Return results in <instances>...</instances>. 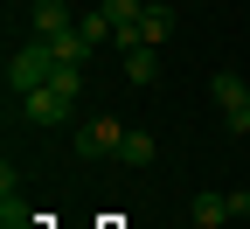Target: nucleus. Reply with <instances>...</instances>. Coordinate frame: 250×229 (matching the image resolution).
Masks as SVG:
<instances>
[{
  "label": "nucleus",
  "instance_id": "obj_8",
  "mask_svg": "<svg viewBox=\"0 0 250 229\" xmlns=\"http://www.w3.org/2000/svg\"><path fill=\"white\" fill-rule=\"evenodd\" d=\"M153 77H160V49H132V56H125V83H153Z\"/></svg>",
  "mask_w": 250,
  "mask_h": 229
},
{
  "label": "nucleus",
  "instance_id": "obj_1",
  "mask_svg": "<svg viewBox=\"0 0 250 229\" xmlns=\"http://www.w3.org/2000/svg\"><path fill=\"white\" fill-rule=\"evenodd\" d=\"M56 70H62V62L49 56V42H42V35H35V42H21V49L7 56V97H28V90H42Z\"/></svg>",
  "mask_w": 250,
  "mask_h": 229
},
{
  "label": "nucleus",
  "instance_id": "obj_7",
  "mask_svg": "<svg viewBox=\"0 0 250 229\" xmlns=\"http://www.w3.org/2000/svg\"><path fill=\"white\" fill-rule=\"evenodd\" d=\"M153 153H160V139H153V132H125L118 167H153Z\"/></svg>",
  "mask_w": 250,
  "mask_h": 229
},
{
  "label": "nucleus",
  "instance_id": "obj_3",
  "mask_svg": "<svg viewBox=\"0 0 250 229\" xmlns=\"http://www.w3.org/2000/svg\"><path fill=\"white\" fill-rule=\"evenodd\" d=\"M208 97L223 104V125L243 139V132H250V83H243L236 70H215V77H208Z\"/></svg>",
  "mask_w": 250,
  "mask_h": 229
},
{
  "label": "nucleus",
  "instance_id": "obj_12",
  "mask_svg": "<svg viewBox=\"0 0 250 229\" xmlns=\"http://www.w3.org/2000/svg\"><path fill=\"white\" fill-rule=\"evenodd\" d=\"M223 202H229V222H243V215H250V187H229Z\"/></svg>",
  "mask_w": 250,
  "mask_h": 229
},
{
  "label": "nucleus",
  "instance_id": "obj_11",
  "mask_svg": "<svg viewBox=\"0 0 250 229\" xmlns=\"http://www.w3.org/2000/svg\"><path fill=\"white\" fill-rule=\"evenodd\" d=\"M195 222H229V202L223 194H195Z\"/></svg>",
  "mask_w": 250,
  "mask_h": 229
},
{
  "label": "nucleus",
  "instance_id": "obj_2",
  "mask_svg": "<svg viewBox=\"0 0 250 229\" xmlns=\"http://www.w3.org/2000/svg\"><path fill=\"white\" fill-rule=\"evenodd\" d=\"M118 146H125V125H118V118H83L70 153L83 160V167H98V160H118Z\"/></svg>",
  "mask_w": 250,
  "mask_h": 229
},
{
  "label": "nucleus",
  "instance_id": "obj_10",
  "mask_svg": "<svg viewBox=\"0 0 250 229\" xmlns=\"http://www.w3.org/2000/svg\"><path fill=\"white\" fill-rule=\"evenodd\" d=\"M98 7L111 14V28H132V21L146 14V0H98Z\"/></svg>",
  "mask_w": 250,
  "mask_h": 229
},
{
  "label": "nucleus",
  "instance_id": "obj_5",
  "mask_svg": "<svg viewBox=\"0 0 250 229\" xmlns=\"http://www.w3.org/2000/svg\"><path fill=\"white\" fill-rule=\"evenodd\" d=\"M139 35H146V49H160V42L174 35V7H167V0H146V14H139Z\"/></svg>",
  "mask_w": 250,
  "mask_h": 229
},
{
  "label": "nucleus",
  "instance_id": "obj_6",
  "mask_svg": "<svg viewBox=\"0 0 250 229\" xmlns=\"http://www.w3.org/2000/svg\"><path fill=\"white\" fill-rule=\"evenodd\" d=\"M70 28H77V21H70V7H62V0H35V35H42V42L70 35Z\"/></svg>",
  "mask_w": 250,
  "mask_h": 229
},
{
  "label": "nucleus",
  "instance_id": "obj_9",
  "mask_svg": "<svg viewBox=\"0 0 250 229\" xmlns=\"http://www.w3.org/2000/svg\"><path fill=\"white\" fill-rule=\"evenodd\" d=\"M77 28H83V42H90V49H104V42H118V28H111V14H104V7H90V14H77Z\"/></svg>",
  "mask_w": 250,
  "mask_h": 229
},
{
  "label": "nucleus",
  "instance_id": "obj_4",
  "mask_svg": "<svg viewBox=\"0 0 250 229\" xmlns=\"http://www.w3.org/2000/svg\"><path fill=\"white\" fill-rule=\"evenodd\" d=\"M70 104H77V97L49 77L42 90H28V97H21V118H28V125H62V118H70Z\"/></svg>",
  "mask_w": 250,
  "mask_h": 229
}]
</instances>
